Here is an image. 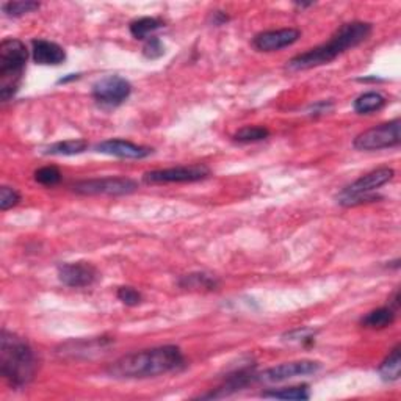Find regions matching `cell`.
Returning a JSON list of instances; mask_svg holds the SVG:
<instances>
[{
  "label": "cell",
  "mask_w": 401,
  "mask_h": 401,
  "mask_svg": "<svg viewBox=\"0 0 401 401\" xmlns=\"http://www.w3.org/2000/svg\"><path fill=\"white\" fill-rule=\"evenodd\" d=\"M187 361L176 345H163L135 351L120 357L107 367V373L116 379H147L185 368Z\"/></svg>",
  "instance_id": "cell-1"
},
{
  "label": "cell",
  "mask_w": 401,
  "mask_h": 401,
  "mask_svg": "<svg viewBox=\"0 0 401 401\" xmlns=\"http://www.w3.org/2000/svg\"><path fill=\"white\" fill-rule=\"evenodd\" d=\"M373 27L370 22L353 21L347 22L337 28V32L331 36L328 42H323L304 54H300L287 61L288 71H307L312 67L329 65L342 54L362 44L370 38Z\"/></svg>",
  "instance_id": "cell-2"
},
{
  "label": "cell",
  "mask_w": 401,
  "mask_h": 401,
  "mask_svg": "<svg viewBox=\"0 0 401 401\" xmlns=\"http://www.w3.org/2000/svg\"><path fill=\"white\" fill-rule=\"evenodd\" d=\"M38 372V357L26 338L7 329L0 336V373L8 384L22 388L33 381Z\"/></svg>",
  "instance_id": "cell-3"
},
{
  "label": "cell",
  "mask_w": 401,
  "mask_h": 401,
  "mask_svg": "<svg viewBox=\"0 0 401 401\" xmlns=\"http://www.w3.org/2000/svg\"><path fill=\"white\" fill-rule=\"evenodd\" d=\"M28 51L17 38H5L0 42V99L8 102L19 91L26 72Z\"/></svg>",
  "instance_id": "cell-4"
},
{
  "label": "cell",
  "mask_w": 401,
  "mask_h": 401,
  "mask_svg": "<svg viewBox=\"0 0 401 401\" xmlns=\"http://www.w3.org/2000/svg\"><path fill=\"white\" fill-rule=\"evenodd\" d=\"M395 171L392 168H378L367 172L354 181L347 188H343L337 196V202L343 207H354L362 202H372L378 199L373 191L378 190L382 185H386L388 181H392Z\"/></svg>",
  "instance_id": "cell-5"
},
{
  "label": "cell",
  "mask_w": 401,
  "mask_h": 401,
  "mask_svg": "<svg viewBox=\"0 0 401 401\" xmlns=\"http://www.w3.org/2000/svg\"><path fill=\"white\" fill-rule=\"evenodd\" d=\"M400 126L401 122L395 118L384 124L368 129L354 138L353 146L357 151H381L391 149L400 145Z\"/></svg>",
  "instance_id": "cell-6"
},
{
  "label": "cell",
  "mask_w": 401,
  "mask_h": 401,
  "mask_svg": "<svg viewBox=\"0 0 401 401\" xmlns=\"http://www.w3.org/2000/svg\"><path fill=\"white\" fill-rule=\"evenodd\" d=\"M72 190L83 196H124L135 193L138 190V183L129 177H101L80 181L72 185Z\"/></svg>",
  "instance_id": "cell-7"
},
{
  "label": "cell",
  "mask_w": 401,
  "mask_h": 401,
  "mask_svg": "<svg viewBox=\"0 0 401 401\" xmlns=\"http://www.w3.org/2000/svg\"><path fill=\"white\" fill-rule=\"evenodd\" d=\"M92 99L102 107H118L132 95V85L121 76H107L92 85Z\"/></svg>",
  "instance_id": "cell-8"
},
{
  "label": "cell",
  "mask_w": 401,
  "mask_h": 401,
  "mask_svg": "<svg viewBox=\"0 0 401 401\" xmlns=\"http://www.w3.org/2000/svg\"><path fill=\"white\" fill-rule=\"evenodd\" d=\"M208 176H211V170L206 165H187L147 171L143 181L146 183H187L204 181Z\"/></svg>",
  "instance_id": "cell-9"
},
{
  "label": "cell",
  "mask_w": 401,
  "mask_h": 401,
  "mask_svg": "<svg viewBox=\"0 0 401 401\" xmlns=\"http://www.w3.org/2000/svg\"><path fill=\"white\" fill-rule=\"evenodd\" d=\"M322 368V363L317 361H293V362H286L281 363V366L271 367L265 372L257 375V381L263 382H284L293 378H298V376H309L316 375L318 370Z\"/></svg>",
  "instance_id": "cell-10"
},
{
  "label": "cell",
  "mask_w": 401,
  "mask_h": 401,
  "mask_svg": "<svg viewBox=\"0 0 401 401\" xmlns=\"http://www.w3.org/2000/svg\"><path fill=\"white\" fill-rule=\"evenodd\" d=\"M99 271L90 262H67L58 267V279L66 287L85 288L97 281Z\"/></svg>",
  "instance_id": "cell-11"
},
{
  "label": "cell",
  "mask_w": 401,
  "mask_h": 401,
  "mask_svg": "<svg viewBox=\"0 0 401 401\" xmlns=\"http://www.w3.org/2000/svg\"><path fill=\"white\" fill-rule=\"evenodd\" d=\"M300 38L301 32L293 27L268 30V32L257 33L254 38H252V47H254L257 52H277L295 44Z\"/></svg>",
  "instance_id": "cell-12"
},
{
  "label": "cell",
  "mask_w": 401,
  "mask_h": 401,
  "mask_svg": "<svg viewBox=\"0 0 401 401\" xmlns=\"http://www.w3.org/2000/svg\"><path fill=\"white\" fill-rule=\"evenodd\" d=\"M95 149L99 154H106V156H113L120 158H133V160L149 157L154 151L149 146L137 145L132 143V141L120 138L102 141V143L96 145Z\"/></svg>",
  "instance_id": "cell-13"
},
{
  "label": "cell",
  "mask_w": 401,
  "mask_h": 401,
  "mask_svg": "<svg viewBox=\"0 0 401 401\" xmlns=\"http://www.w3.org/2000/svg\"><path fill=\"white\" fill-rule=\"evenodd\" d=\"M256 381H257V373L254 372V367H249V366L242 367L236 370V372H232L231 375H227L223 384H221L218 388H215V392L202 395V398L227 397V395L242 391V388L248 387Z\"/></svg>",
  "instance_id": "cell-14"
},
{
  "label": "cell",
  "mask_w": 401,
  "mask_h": 401,
  "mask_svg": "<svg viewBox=\"0 0 401 401\" xmlns=\"http://www.w3.org/2000/svg\"><path fill=\"white\" fill-rule=\"evenodd\" d=\"M32 57L36 65L41 66H58L66 60L65 49L54 41L33 40Z\"/></svg>",
  "instance_id": "cell-15"
},
{
  "label": "cell",
  "mask_w": 401,
  "mask_h": 401,
  "mask_svg": "<svg viewBox=\"0 0 401 401\" xmlns=\"http://www.w3.org/2000/svg\"><path fill=\"white\" fill-rule=\"evenodd\" d=\"M395 312L397 311L392 306L379 307V309H375L368 312L366 317H362L361 325L368 329H384L395 322V316H397Z\"/></svg>",
  "instance_id": "cell-16"
},
{
  "label": "cell",
  "mask_w": 401,
  "mask_h": 401,
  "mask_svg": "<svg viewBox=\"0 0 401 401\" xmlns=\"http://www.w3.org/2000/svg\"><path fill=\"white\" fill-rule=\"evenodd\" d=\"M220 286V281L217 277L207 273H190L182 276L179 279V287L185 290H217Z\"/></svg>",
  "instance_id": "cell-17"
},
{
  "label": "cell",
  "mask_w": 401,
  "mask_h": 401,
  "mask_svg": "<svg viewBox=\"0 0 401 401\" xmlns=\"http://www.w3.org/2000/svg\"><path fill=\"white\" fill-rule=\"evenodd\" d=\"M387 99L381 95V92L376 91H368L363 92L359 97L353 102V108L356 113L359 115H370L375 112H379L386 107Z\"/></svg>",
  "instance_id": "cell-18"
},
{
  "label": "cell",
  "mask_w": 401,
  "mask_h": 401,
  "mask_svg": "<svg viewBox=\"0 0 401 401\" xmlns=\"http://www.w3.org/2000/svg\"><path fill=\"white\" fill-rule=\"evenodd\" d=\"M379 376L382 381L395 382L401 376V356H400V345H397L378 368Z\"/></svg>",
  "instance_id": "cell-19"
},
{
  "label": "cell",
  "mask_w": 401,
  "mask_h": 401,
  "mask_svg": "<svg viewBox=\"0 0 401 401\" xmlns=\"http://www.w3.org/2000/svg\"><path fill=\"white\" fill-rule=\"evenodd\" d=\"M86 149H88V143L85 140L77 138L58 141V143L47 146L44 154L46 156H77V154H82Z\"/></svg>",
  "instance_id": "cell-20"
},
{
  "label": "cell",
  "mask_w": 401,
  "mask_h": 401,
  "mask_svg": "<svg viewBox=\"0 0 401 401\" xmlns=\"http://www.w3.org/2000/svg\"><path fill=\"white\" fill-rule=\"evenodd\" d=\"M163 27V21L158 17H140L131 22V33L137 40H149L154 32Z\"/></svg>",
  "instance_id": "cell-21"
},
{
  "label": "cell",
  "mask_w": 401,
  "mask_h": 401,
  "mask_svg": "<svg viewBox=\"0 0 401 401\" xmlns=\"http://www.w3.org/2000/svg\"><path fill=\"white\" fill-rule=\"evenodd\" d=\"M265 398H275V400H288V401H304L311 398L309 387L307 386H293V387H282L273 388V391H267L262 393Z\"/></svg>",
  "instance_id": "cell-22"
},
{
  "label": "cell",
  "mask_w": 401,
  "mask_h": 401,
  "mask_svg": "<svg viewBox=\"0 0 401 401\" xmlns=\"http://www.w3.org/2000/svg\"><path fill=\"white\" fill-rule=\"evenodd\" d=\"M270 131L263 126H245L234 133V140L238 143H256V141L267 140Z\"/></svg>",
  "instance_id": "cell-23"
},
{
  "label": "cell",
  "mask_w": 401,
  "mask_h": 401,
  "mask_svg": "<svg viewBox=\"0 0 401 401\" xmlns=\"http://www.w3.org/2000/svg\"><path fill=\"white\" fill-rule=\"evenodd\" d=\"M38 8L40 3L33 2V0H16V2H7L2 5L3 13L10 17H21L24 15L33 13Z\"/></svg>",
  "instance_id": "cell-24"
},
{
  "label": "cell",
  "mask_w": 401,
  "mask_h": 401,
  "mask_svg": "<svg viewBox=\"0 0 401 401\" xmlns=\"http://www.w3.org/2000/svg\"><path fill=\"white\" fill-rule=\"evenodd\" d=\"M61 171L57 166H42V168L35 171V181L44 185V187H54L61 181Z\"/></svg>",
  "instance_id": "cell-25"
},
{
  "label": "cell",
  "mask_w": 401,
  "mask_h": 401,
  "mask_svg": "<svg viewBox=\"0 0 401 401\" xmlns=\"http://www.w3.org/2000/svg\"><path fill=\"white\" fill-rule=\"evenodd\" d=\"M19 201L21 193L16 188H11L8 185H3V187L0 188V208H2V212H7L8 208L17 206Z\"/></svg>",
  "instance_id": "cell-26"
},
{
  "label": "cell",
  "mask_w": 401,
  "mask_h": 401,
  "mask_svg": "<svg viewBox=\"0 0 401 401\" xmlns=\"http://www.w3.org/2000/svg\"><path fill=\"white\" fill-rule=\"evenodd\" d=\"M116 296H118V300L121 301L122 304L131 306V307L138 306L141 301H143V296H141L138 290L133 288V287H129V286L120 287L118 292H116Z\"/></svg>",
  "instance_id": "cell-27"
},
{
  "label": "cell",
  "mask_w": 401,
  "mask_h": 401,
  "mask_svg": "<svg viewBox=\"0 0 401 401\" xmlns=\"http://www.w3.org/2000/svg\"><path fill=\"white\" fill-rule=\"evenodd\" d=\"M143 55L149 60H157L165 55V46L157 36H151L149 40H146L143 46Z\"/></svg>",
  "instance_id": "cell-28"
},
{
  "label": "cell",
  "mask_w": 401,
  "mask_h": 401,
  "mask_svg": "<svg viewBox=\"0 0 401 401\" xmlns=\"http://www.w3.org/2000/svg\"><path fill=\"white\" fill-rule=\"evenodd\" d=\"M316 334L317 332L309 328H303V329H295L287 332L284 336V341H290V342H300V343H313L316 341Z\"/></svg>",
  "instance_id": "cell-29"
},
{
  "label": "cell",
  "mask_w": 401,
  "mask_h": 401,
  "mask_svg": "<svg viewBox=\"0 0 401 401\" xmlns=\"http://www.w3.org/2000/svg\"><path fill=\"white\" fill-rule=\"evenodd\" d=\"M332 110V102L331 101H320L317 104H313L311 106V108L307 110V113L311 116H320V115H325Z\"/></svg>",
  "instance_id": "cell-30"
},
{
  "label": "cell",
  "mask_w": 401,
  "mask_h": 401,
  "mask_svg": "<svg viewBox=\"0 0 401 401\" xmlns=\"http://www.w3.org/2000/svg\"><path fill=\"white\" fill-rule=\"evenodd\" d=\"M213 17H215V21H213L215 26H223L224 22L229 21V17H227V16L223 13V11H215Z\"/></svg>",
  "instance_id": "cell-31"
}]
</instances>
